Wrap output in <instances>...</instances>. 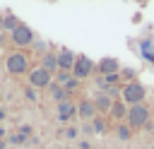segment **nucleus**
<instances>
[{
  "instance_id": "obj_9",
  "label": "nucleus",
  "mask_w": 154,
  "mask_h": 149,
  "mask_svg": "<svg viewBox=\"0 0 154 149\" xmlns=\"http://www.w3.org/2000/svg\"><path fill=\"white\" fill-rule=\"evenodd\" d=\"M77 115H82L84 120H94V118H96V106H94V101H79V103H77Z\"/></svg>"
},
{
  "instance_id": "obj_14",
  "label": "nucleus",
  "mask_w": 154,
  "mask_h": 149,
  "mask_svg": "<svg viewBox=\"0 0 154 149\" xmlns=\"http://www.w3.org/2000/svg\"><path fill=\"white\" fill-rule=\"evenodd\" d=\"M94 106H96V113H99V111H111V106H113V103L108 101V96H103V94H101V96L94 101Z\"/></svg>"
},
{
  "instance_id": "obj_19",
  "label": "nucleus",
  "mask_w": 154,
  "mask_h": 149,
  "mask_svg": "<svg viewBox=\"0 0 154 149\" xmlns=\"http://www.w3.org/2000/svg\"><path fill=\"white\" fill-rule=\"evenodd\" d=\"M118 137H120V139H128V137H130V130H128V127H120V130H118Z\"/></svg>"
},
{
  "instance_id": "obj_20",
  "label": "nucleus",
  "mask_w": 154,
  "mask_h": 149,
  "mask_svg": "<svg viewBox=\"0 0 154 149\" xmlns=\"http://www.w3.org/2000/svg\"><path fill=\"white\" fill-rule=\"evenodd\" d=\"M2 29H5V26H2V14H0V34H2Z\"/></svg>"
},
{
  "instance_id": "obj_12",
  "label": "nucleus",
  "mask_w": 154,
  "mask_h": 149,
  "mask_svg": "<svg viewBox=\"0 0 154 149\" xmlns=\"http://www.w3.org/2000/svg\"><path fill=\"white\" fill-rule=\"evenodd\" d=\"M19 24H22V22H19V19H17V17L12 14V12H5V14H2V26H5V29H7L10 34H12V31H14V29H17Z\"/></svg>"
},
{
  "instance_id": "obj_17",
  "label": "nucleus",
  "mask_w": 154,
  "mask_h": 149,
  "mask_svg": "<svg viewBox=\"0 0 154 149\" xmlns=\"http://www.w3.org/2000/svg\"><path fill=\"white\" fill-rule=\"evenodd\" d=\"M91 130H94V132H99V135H101V132H103V130H106V123H103V120H101V118H94V120H91Z\"/></svg>"
},
{
  "instance_id": "obj_16",
  "label": "nucleus",
  "mask_w": 154,
  "mask_h": 149,
  "mask_svg": "<svg viewBox=\"0 0 154 149\" xmlns=\"http://www.w3.org/2000/svg\"><path fill=\"white\" fill-rule=\"evenodd\" d=\"M72 79V72H65V70H58V84L60 87H65L67 82Z\"/></svg>"
},
{
  "instance_id": "obj_7",
  "label": "nucleus",
  "mask_w": 154,
  "mask_h": 149,
  "mask_svg": "<svg viewBox=\"0 0 154 149\" xmlns=\"http://www.w3.org/2000/svg\"><path fill=\"white\" fill-rule=\"evenodd\" d=\"M75 60H77V55H75L72 50H67V48H60V50H58V70L72 72V67H75Z\"/></svg>"
},
{
  "instance_id": "obj_3",
  "label": "nucleus",
  "mask_w": 154,
  "mask_h": 149,
  "mask_svg": "<svg viewBox=\"0 0 154 149\" xmlns=\"http://www.w3.org/2000/svg\"><path fill=\"white\" fill-rule=\"evenodd\" d=\"M10 38H12V43H14L17 48H26V46H31V43H34V31H31V26L19 24V26L10 34Z\"/></svg>"
},
{
  "instance_id": "obj_18",
  "label": "nucleus",
  "mask_w": 154,
  "mask_h": 149,
  "mask_svg": "<svg viewBox=\"0 0 154 149\" xmlns=\"http://www.w3.org/2000/svg\"><path fill=\"white\" fill-rule=\"evenodd\" d=\"M24 96H26L29 101H36V99H38V94H36L34 87H26V89H24Z\"/></svg>"
},
{
  "instance_id": "obj_4",
  "label": "nucleus",
  "mask_w": 154,
  "mask_h": 149,
  "mask_svg": "<svg viewBox=\"0 0 154 149\" xmlns=\"http://www.w3.org/2000/svg\"><path fill=\"white\" fill-rule=\"evenodd\" d=\"M142 99H144V87H142L140 82H130V84L123 89V101H125V103L137 106V103H142Z\"/></svg>"
},
{
  "instance_id": "obj_13",
  "label": "nucleus",
  "mask_w": 154,
  "mask_h": 149,
  "mask_svg": "<svg viewBox=\"0 0 154 149\" xmlns=\"http://www.w3.org/2000/svg\"><path fill=\"white\" fill-rule=\"evenodd\" d=\"M48 89H51V96H53V99H55L58 103H60V101H65V94H67V91H65V89H63L60 84H51Z\"/></svg>"
},
{
  "instance_id": "obj_6",
  "label": "nucleus",
  "mask_w": 154,
  "mask_h": 149,
  "mask_svg": "<svg viewBox=\"0 0 154 149\" xmlns=\"http://www.w3.org/2000/svg\"><path fill=\"white\" fill-rule=\"evenodd\" d=\"M91 70H94V62H91L87 55H77L75 67H72V77H75V79H84V77L91 74Z\"/></svg>"
},
{
  "instance_id": "obj_1",
  "label": "nucleus",
  "mask_w": 154,
  "mask_h": 149,
  "mask_svg": "<svg viewBox=\"0 0 154 149\" xmlns=\"http://www.w3.org/2000/svg\"><path fill=\"white\" fill-rule=\"evenodd\" d=\"M5 67H7L10 74H24L29 70V55L22 53V50H12L5 58Z\"/></svg>"
},
{
  "instance_id": "obj_5",
  "label": "nucleus",
  "mask_w": 154,
  "mask_h": 149,
  "mask_svg": "<svg viewBox=\"0 0 154 149\" xmlns=\"http://www.w3.org/2000/svg\"><path fill=\"white\" fill-rule=\"evenodd\" d=\"M147 118H149V111H147V106H144V103L130 106V111H128V123H130L132 127L144 125V123H147Z\"/></svg>"
},
{
  "instance_id": "obj_21",
  "label": "nucleus",
  "mask_w": 154,
  "mask_h": 149,
  "mask_svg": "<svg viewBox=\"0 0 154 149\" xmlns=\"http://www.w3.org/2000/svg\"><path fill=\"white\" fill-rule=\"evenodd\" d=\"M2 135H5V130H0V137H2Z\"/></svg>"
},
{
  "instance_id": "obj_2",
  "label": "nucleus",
  "mask_w": 154,
  "mask_h": 149,
  "mask_svg": "<svg viewBox=\"0 0 154 149\" xmlns=\"http://www.w3.org/2000/svg\"><path fill=\"white\" fill-rule=\"evenodd\" d=\"M29 84H31L34 89L51 87V84H53V74H51L48 70H43L41 65H38V67H31V70H29Z\"/></svg>"
},
{
  "instance_id": "obj_11",
  "label": "nucleus",
  "mask_w": 154,
  "mask_h": 149,
  "mask_svg": "<svg viewBox=\"0 0 154 149\" xmlns=\"http://www.w3.org/2000/svg\"><path fill=\"white\" fill-rule=\"evenodd\" d=\"M99 72L101 74H118V60L116 58H103L101 62H99Z\"/></svg>"
},
{
  "instance_id": "obj_10",
  "label": "nucleus",
  "mask_w": 154,
  "mask_h": 149,
  "mask_svg": "<svg viewBox=\"0 0 154 149\" xmlns=\"http://www.w3.org/2000/svg\"><path fill=\"white\" fill-rule=\"evenodd\" d=\"M41 67L48 70L51 74H55L58 72V53H43L41 55Z\"/></svg>"
},
{
  "instance_id": "obj_15",
  "label": "nucleus",
  "mask_w": 154,
  "mask_h": 149,
  "mask_svg": "<svg viewBox=\"0 0 154 149\" xmlns=\"http://www.w3.org/2000/svg\"><path fill=\"white\" fill-rule=\"evenodd\" d=\"M108 113H111L113 118H125V115H128V111H125V106H123V103H113Z\"/></svg>"
},
{
  "instance_id": "obj_8",
  "label": "nucleus",
  "mask_w": 154,
  "mask_h": 149,
  "mask_svg": "<svg viewBox=\"0 0 154 149\" xmlns=\"http://www.w3.org/2000/svg\"><path fill=\"white\" fill-rule=\"evenodd\" d=\"M75 113H77V106H75L72 101H67V99H65V101H60V103H58V120H63V123H65V120H70Z\"/></svg>"
}]
</instances>
